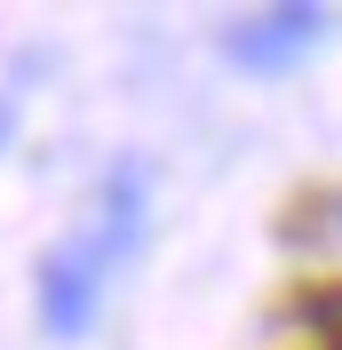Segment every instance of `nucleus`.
<instances>
[{
	"label": "nucleus",
	"mask_w": 342,
	"mask_h": 350,
	"mask_svg": "<svg viewBox=\"0 0 342 350\" xmlns=\"http://www.w3.org/2000/svg\"><path fill=\"white\" fill-rule=\"evenodd\" d=\"M40 319L56 334H80L88 319H96V271H88L80 255H48L40 262Z\"/></svg>",
	"instance_id": "nucleus-2"
},
{
	"label": "nucleus",
	"mask_w": 342,
	"mask_h": 350,
	"mask_svg": "<svg viewBox=\"0 0 342 350\" xmlns=\"http://www.w3.org/2000/svg\"><path fill=\"white\" fill-rule=\"evenodd\" d=\"M319 32H326V8H263V16H239L223 32V48L247 72H278V64H295Z\"/></svg>",
	"instance_id": "nucleus-1"
},
{
	"label": "nucleus",
	"mask_w": 342,
	"mask_h": 350,
	"mask_svg": "<svg viewBox=\"0 0 342 350\" xmlns=\"http://www.w3.org/2000/svg\"><path fill=\"white\" fill-rule=\"evenodd\" d=\"M0 128H8V120H0Z\"/></svg>",
	"instance_id": "nucleus-3"
}]
</instances>
